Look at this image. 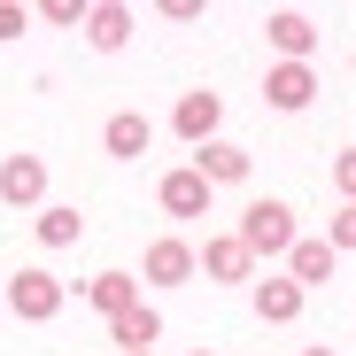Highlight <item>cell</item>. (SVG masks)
<instances>
[{"instance_id": "obj_1", "label": "cell", "mask_w": 356, "mask_h": 356, "mask_svg": "<svg viewBox=\"0 0 356 356\" xmlns=\"http://www.w3.org/2000/svg\"><path fill=\"white\" fill-rule=\"evenodd\" d=\"M63 302H70V286L54 279L47 264H31V271H16V279H0V310H16L24 325H47Z\"/></svg>"}, {"instance_id": "obj_2", "label": "cell", "mask_w": 356, "mask_h": 356, "mask_svg": "<svg viewBox=\"0 0 356 356\" xmlns=\"http://www.w3.org/2000/svg\"><path fill=\"white\" fill-rule=\"evenodd\" d=\"M232 241H241L248 256H286L294 241H302V232H294V209H286V202H248Z\"/></svg>"}, {"instance_id": "obj_3", "label": "cell", "mask_w": 356, "mask_h": 356, "mask_svg": "<svg viewBox=\"0 0 356 356\" xmlns=\"http://www.w3.org/2000/svg\"><path fill=\"white\" fill-rule=\"evenodd\" d=\"M155 202H163V217H170V225H202V217H209V186H202V170H194V163L163 170Z\"/></svg>"}, {"instance_id": "obj_4", "label": "cell", "mask_w": 356, "mask_h": 356, "mask_svg": "<svg viewBox=\"0 0 356 356\" xmlns=\"http://www.w3.org/2000/svg\"><path fill=\"white\" fill-rule=\"evenodd\" d=\"M264 39L279 47V63H310V54H318V24L302 8H271L264 16Z\"/></svg>"}, {"instance_id": "obj_5", "label": "cell", "mask_w": 356, "mask_h": 356, "mask_svg": "<svg viewBox=\"0 0 356 356\" xmlns=\"http://www.w3.org/2000/svg\"><path fill=\"white\" fill-rule=\"evenodd\" d=\"M0 202L8 209H47V163L39 155H8L0 163Z\"/></svg>"}, {"instance_id": "obj_6", "label": "cell", "mask_w": 356, "mask_h": 356, "mask_svg": "<svg viewBox=\"0 0 356 356\" xmlns=\"http://www.w3.org/2000/svg\"><path fill=\"white\" fill-rule=\"evenodd\" d=\"M318 101V70L310 63H271L264 70V108H310Z\"/></svg>"}, {"instance_id": "obj_7", "label": "cell", "mask_w": 356, "mask_h": 356, "mask_svg": "<svg viewBox=\"0 0 356 356\" xmlns=\"http://www.w3.org/2000/svg\"><path fill=\"white\" fill-rule=\"evenodd\" d=\"M170 124H178V140H194V147H202V140H217V124H225V101H217L209 86H194L186 101L170 108Z\"/></svg>"}, {"instance_id": "obj_8", "label": "cell", "mask_w": 356, "mask_h": 356, "mask_svg": "<svg viewBox=\"0 0 356 356\" xmlns=\"http://www.w3.org/2000/svg\"><path fill=\"white\" fill-rule=\"evenodd\" d=\"M209 279H225V286H248L256 279V256L241 248V241H232V232H217V241H202V256H194Z\"/></svg>"}, {"instance_id": "obj_9", "label": "cell", "mask_w": 356, "mask_h": 356, "mask_svg": "<svg viewBox=\"0 0 356 356\" xmlns=\"http://www.w3.org/2000/svg\"><path fill=\"white\" fill-rule=\"evenodd\" d=\"M194 170H202V186L217 194V186H241V178H248V155L232 147V140H202L194 147Z\"/></svg>"}, {"instance_id": "obj_10", "label": "cell", "mask_w": 356, "mask_h": 356, "mask_svg": "<svg viewBox=\"0 0 356 356\" xmlns=\"http://www.w3.org/2000/svg\"><path fill=\"white\" fill-rule=\"evenodd\" d=\"M86 47L93 54H116V47H132V8H116V0H101V8H86Z\"/></svg>"}, {"instance_id": "obj_11", "label": "cell", "mask_w": 356, "mask_h": 356, "mask_svg": "<svg viewBox=\"0 0 356 356\" xmlns=\"http://www.w3.org/2000/svg\"><path fill=\"white\" fill-rule=\"evenodd\" d=\"M147 140H155V132H147V116H140V108H116L108 124H101V147H108L116 163H140V155H147Z\"/></svg>"}, {"instance_id": "obj_12", "label": "cell", "mask_w": 356, "mask_h": 356, "mask_svg": "<svg viewBox=\"0 0 356 356\" xmlns=\"http://www.w3.org/2000/svg\"><path fill=\"white\" fill-rule=\"evenodd\" d=\"M333 271H341V256H333L325 241H294V248H286V279L302 286V294H310V286H325Z\"/></svg>"}, {"instance_id": "obj_13", "label": "cell", "mask_w": 356, "mask_h": 356, "mask_svg": "<svg viewBox=\"0 0 356 356\" xmlns=\"http://www.w3.org/2000/svg\"><path fill=\"white\" fill-rule=\"evenodd\" d=\"M302 310H310V294L294 286V279H264V286H256V318H264V325H294Z\"/></svg>"}, {"instance_id": "obj_14", "label": "cell", "mask_w": 356, "mask_h": 356, "mask_svg": "<svg viewBox=\"0 0 356 356\" xmlns=\"http://www.w3.org/2000/svg\"><path fill=\"white\" fill-rule=\"evenodd\" d=\"M86 302H93L101 318H124V310L140 302V279H132V271H101V279L86 286Z\"/></svg>"}, {"instance_id": "obj_15", "label": "cell", "mask_w": 356, "mask_h": 356, "mask_svg": "<svg viewBox=\"0 0 356 356\" xmlns=\"http://www.w3.org/2000/svg\"><path fill=\"white\" fill-rule=\"evenodd\" d=\"M178 279H194V248L186 241H155L147 248V286H178Z\"/></svg>"}, {"instance_id": "obj_16", "label": "cell", "mask_w": 356, "mask_h": 356, "mask_svg": "<svg viewBox=\"0 0 356 356\" xmlns=\"http://www.w3.org/2000/svg\"><path fill=\"white\" fill-rule=\"evenodd\" d=\"M31 232H39V248H78V232H86V217H78L70 202H47Z\"/></svg>"}, {"instance_id": "obj_17", "label": "cell", "mask_w": 356, "mask_h": 356, "mask_svg": "<svg viewBox=\"0 0 356 356\" xmlns=\"http://www.w3.org/2000/svg\"><path fill=\"white\" fill-rule=\"evenodd\" d=\"M155 333H163V318H155L147 302H132L124 318H108V341H116V348H155Z\"/></svg>"}, {"instance_id": "obj_18", "label": "cell", "mask_w": 356, "mask_h": 356, "mask_svg": "<svg viewBox=\"0 0 356 356\" xmlns=\"http://www.w3.org/2000/svg\"><path fill=\"white\" fill-rule=\"evenodd\" d=\"M325 248H333V256H348V248H356V209H333V225H325Z\"/></svg>"}, {"instance_id": "obj_19", "label": "cell", "mask_w": 356, "mask_h": 356, "mask_svg": "<svg viewBox=\"0 0 356 356\" xmlns=\"http://www.w3.org/2000/svg\"><path fill=\"white\" fill-rule=\"evenodd\" d=\"M39 24H54V31H78V24H86V8H78V0H47V8H39Z\"/></svg>"}, {"instance_id": "obj_20", "label": "cell", "mask_w": 356, "mask_h": 356, "mask_svg": "<svg viewBox=\"0 0 356 356\" xmlns=\"http://www.w3.org/2000/svg\"><path fill=\"white\" fill-rule=\"evenodd\" d=\"M31 31V8H16V0H8V8H0V39H24Z\"/></svg>"}, {"instance_id": "obj_21", "label": "cell", "mask_w": 356, "mask_h": 356, "mask_svg": "<svg viewBox=\"0 0 356 356\" xmlns=\"http://www.w3.org/2000/svg\"><path fill=\"white\" fill-rule=\"evenodd\" d=\"M302 356H341V348H302Z\"/></svg>"}, {"instance_id": "obj_22", "label": "cell", "mask_w": 356, "mask_h": 356, "mask_svg": "<svg viewBox=\"0 0 356 356\" xmlns=\"http://www.w3.org/2000/svg\"><path fill=\"white\" fill-rule=\"evenodd\" d=\"M124 356H155V348H124Z\"/></svg>"}, {"instance_id": "obj_23", "label": "cell", "mask_w": 356, "mask_h": 356, "mask_svg": "<svg viewBox=\"0 0 356 356\" xmlns=\"http://www.w3.org/2000/svg\"><path fill=\"white\" fill-rule=\"evenodd\" d=\"M194 356H217V348H194Z\"/></svg>"}]
</instances>
